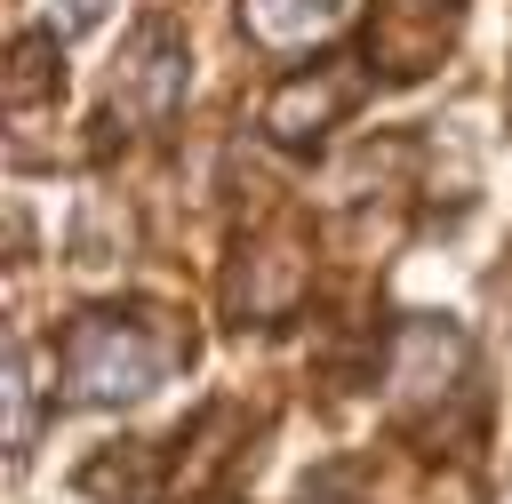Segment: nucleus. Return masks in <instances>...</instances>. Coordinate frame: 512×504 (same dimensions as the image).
<instances>
[{"mask_svg": "<svg viewBox=\"0 0 512 504\" xmlns=\"http://www.w3.org/2000/svg\"><path fill=\"white\" fill-rule=\"evenodd\" d=\"M344 96H352V80H328V88L288 80V88H280V104H272V136H312L328 112H344Z\"/></svg>", "mask_w": 512, "mask_h": 504, "instance_id": "nucleus-4", "label": "nucleus"}, {"mask_svg": "<svg viewBox=\"0 0 512 504\" xmlns=\"http://www.w3.org/2000/svg\"><path fill=\"white\" fill-rule=\"evenodd\" d=\"M336 0H248V32L264 48H304L312 32H328Z\"/></svg>", "mask_w": 512, "mask_h": 504, "instance_id": "nucleus-3", "label": "nucleus"}, {"mask_svg": "<svg viewBox=\"0 0 512 504\" xmlns=\"http://www.w3.org/2000/svg\"><path fill=\"white\" fill-rule=\"evenodd\" d=\"M448 24H456V8L448 0H384L376 8V24H368V56L384 64V72H424V64H440V40H448Z\"/></svg>", "mask_w": 512, "mask_h": 504, "instance_id": "nucleus-2", "label": "nucleus"}, {"mask_svg": "<svg viewBox=\"0 0 512 504\" xmlns=\"http://www.w3.org/2000/svg\"><path fill=\"white\" fill-rule=\"evenodd\" d=\"M176 344L152 336L144 320H120V312H88L72 336H64V392L80 408H112V400H144L160 376H168Z\"/></svg>", "mask_w": 512, "mask_h": 504, "instance_id": "nucleus-1", "label": "nucleus"}]
</instances>
